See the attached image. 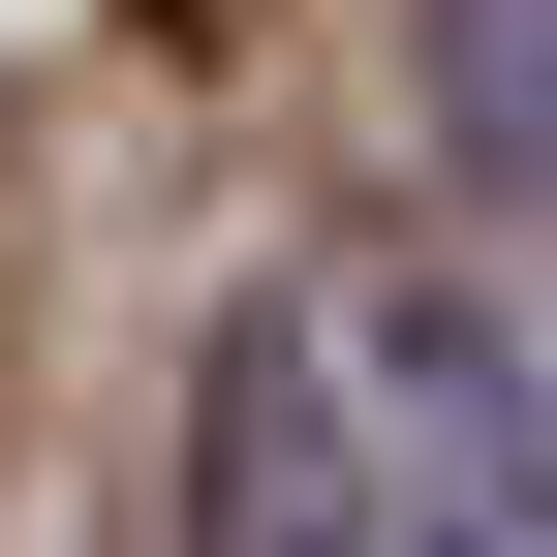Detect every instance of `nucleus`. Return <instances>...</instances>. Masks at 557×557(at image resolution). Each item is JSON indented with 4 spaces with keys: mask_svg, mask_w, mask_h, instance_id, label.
Here are the masks:
<instances>
[{
    "mask_svg": "<svg viewBox=\"0 0 557 557\" xmlns=\"http://www.w3.org/2000/svg\"><path fill=\"white\" fill-rule=\"evenodd\" d=\"M403 557H557V403L496 310H434L403 278Z\"/></svg>",
    "mask_w": 557,
    "mask_h": 557,
    "instance_id": "2",
    "label": "nucleus"
},
{
    "mask_svg": "<svg viewBox=\"0 0 557 557\" xmlns=\"http://www.w3.org/2000/svg\"><path fill=\"white\" fill-rule=\"evenodd\" d=\"M186 557H403V278H248L218 403H186Z\"/></svg>",
    "mask_w": 557,
    "mask_h": 557,
    "instance_id": "1",
    "label": "nucleus"
},
{
    "mask_svg": "<svg viewBox=\"0 0 557 557\" xmlns=\"http://www.w3.org/2000/svg\"><path fill=\"white\" fill-rule=\"evenodd\" d=\"M434 124H465V156L557 218V0H434Z\"/></svg>",
    "mask_w": 557,
    "mask_h": 557,
    "instance_id": "3",
    "label": "nucleus"
}]
</instances>
